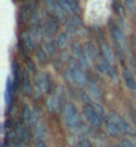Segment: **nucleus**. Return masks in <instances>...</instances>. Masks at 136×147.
<instances>
[{
    "mask_svg": "<svg viewBox=\"0 0 136 147\" xmlns=\"http://www.w3.org/2000/svg\"><path fill=\"white\" fill-rule=\"evenodd\" d=\"M83 118L92 126V127H101L104 116H101L91 105H86L83 107Z\"/></svg>",
    "mask_w": 136,
    "mask_h": 147,
    "instance_id": "39448f33",
    "label": "nucleus"
},
{
    "mask_svg": "<svg viewBox=\"0 0 136 147\" xmlns=\"http://www.w3.org/2000/svg\"><path fill=\"white\" fill-rule=\"evenodd\" d=\"M21 119L25 124H31V119H32V110L28 107L27 105L23 107V111H21Z\"/></svg>",
    "mask_w": 136,
    "mask_h": 147,
    "instance_id": "4be33fe9",
    "label": "nucleus"
},
{
    "mask_svg": "<svg viewBox=\"0 0 136 147\" xmlns=\"http://www.w3.org/2000/svg\"><path fill=\"white\" fill-rule=\"evenodd\" d=\"M112 8L113 11H115V13H117L119 16H124L125 15V7L123 5V3L121 1H119V0H113L112 1Z\"/></svg>",
    "mask_w": 136,
    "mask_h": 147,
    "instance_id": "b1692460",
    "label": "nucleus"
},
{
    "mask_svg": "<svg viewBox=\"0 0 136 147\" xmlns=\"http://www.w3.org/2000/svg\"><path fill=\"white\" fill-rule=\"evenodd\" d=\"M103 123H104V128H105V131H107V134H109L111 136H117L120 134V130L117 127V124L115 123V120L109 116V114L104 116Z\"/></svg>",
    "mask_w": 136,
    "mask_h": 147,
    "instance_id": "9b49d317",
    "label": "nucleus"
},
{
    "mask_svg": "<svg viewBox=\"0 0 136 147\" xmlns=\"http://www.w3.org/2000/svg\"><path fill=\"white\" fill-rule=\"evenodd\" d=\"M133 96H135V99H136V88H135V91H133Z\"/></svg>",
    "mask_w": 136,
    "mask_h": 147,
    "instance_id": "7c9ffc66",
    "label": "nucleus"
},
{
    "mask_svg": "<svg viewBox=\"0 0 136 147\" xmlns=\"http://www.w3.org/2000/svg\"><path fill=\"white\" fill-rule=\"evenodd\" d=\"M109 34L112 36V40L115 42V46H116V50L119 52L120 56H123V52L127 50V39H125L124 31L123 28L119 27L117 23H109Z\"/></svg>",
    "mask_w": 136,
    "mask_h": 147,
    "instance_id": "f03ea898",
    "label": "nucleus"
},
{
    "mask_svg": "<svg viewBox=\"0 0 136 147\" xmlns=\"http://www.w3.org/2000/svg\"><path fill=\"white\" fill-rule=\"evenodd\" d=\"M120 144L123 147H136V142H133L131 139H123Z\"/></svg>",
    "mask_w": 136,
    "mask_h": 147,
    "instance_id": "a878e982",
    "label": "nucleus"
},
{
    "mask_svg": "<svg viewBox=\"0 0 136 147\" xmlns=\"http://www.w3.org/2000/svg\"><path fill=\"white\" fill-rule=\"evenodd\" d=\"M123 80H124L125 86H127V88L135 91V88H136V80H135V78H133L132 72H131L127 67H125V68H123Z\"/></svg>",
    "mask_w": 136,
    "mask_h": 147,
    "instance_id": "f3484780",
    "label": "nucleus"
},
{
    "mask_svg": "<svg viewBox=\"0 0 136 147\" xmlns=\"http://www.w3.org/2000/svg\"><path fill=\"white\" fill-rule=\"evenodd\" d=\"M83 48H84V52H86L87 58L90 59V62H95V60L99 59V50H97L96 44L93 42H86Z\"/></svg>",
    "mask_w": 136,
    "mask_h": 147,
    "instance_id": "ddd939ff",
    "label": "nucleus"
},
{
    "mask_svg": "<svg viewBox=\"0 0 136 147\" xmlns=\"http://www.w3.org/2000/svg\"><path fill=\"white\" fill-rule=\"evenodd\" d=\"M68 34L67 32H62V34H59L58 39H56V44H58L59 48H66L67 46H68Z\"/></svg>",
    "mask_w": 136,
    "mask_h": 147,
    "instance_id": "412c9836",
    "label": "nucleus"
},
{
    "mask_svg": "<svg viewBox=\"0 0 136 147\" xmlns=\"http://www.w3.org/2000/svg\"><path fill=\"white\" fill-rule=\"evenodd\" d=\"M113 147H123V146H121V144H115Z\"/></svg>",
    "mask_w": 136,
    "mask_h": 147,
    "instance_id": "c756f323",
    "label": "nucleus"
},
{
    "mask_svg": "<svg viewBox=\"0 0 136 147\" xmlns=\"http://www.w3.org/2000/svg\"><path fill=\"white\" fill-rule=\"evenodd\" d=\"M79 147H91V143L88 139H82L80 143H79Z\"/></svg>",
    "mask_w": 136,
    "mask_h": 147,
    "instance_id": "cd10ccee",
    "label": "nucleus"
},
{
    "mask_svg": "<svg viewBox=\"0 0 136 147\" xmlns=\"http://www.w3.org/2000/svg\"><path fill=\"white\" fill-rule=\"evenodd\" d=\"M109 116H111V118L115 120V123L117 124V127H119V130H120V134H123V135H128V136L135 135L133 128L131 127V126L128 124V122L123 119L120 115H117L116 112H109Z\"/></svg>",
    "mask_w": 136,
    "mask_h": 147,
    "instance_id": "6e6552de",
    "label": "nucleus"
},
{
    "mask_svg": "<svg viewBox=\"0 0 136 147\" xmlns=\"http://www.w3.org/2000/svg\"><path fill=\"white\" fill-rule=\"evenodd\" d=\"M58 1H59V4H60V7L63 8V11L66 12L68 16L75 15L74 7H72V3H71V0H58Z\"/></svg>",
    "mask_w": 136,
    "mask_h": 147,
    "instance_id": "aec40b11",
    "label": "nucleus"
},
{
    "mask_svg": "<svg viewBox=\"0 0 136 147\" xmlns=\"http://www.w3.org/2000/svg\"><path fill=\"white\" fill-rule=\"evenodd\" d=\"M125 7L131 12H136V4L133 3V0H125Z\"/></svg>",
    "mask_w": 136,
    "mask_h": 147,
    "instance_id": "bb28decb",
    "label": "nucleus"
},
{
    "mask_svg": "<svg viewBox=\"0 0 136 147\" xmlns=\"http://www.w3.org/2000/svg\"><path fill=\"white\" fill-rule=\"evenodd\" d=\"M15 79L12 76H8L7 84H5V106L7 110H9V107L12 106V99H13V90H15Z\"/></svg>",
    "mask_w": 136,
    "mask_h": 147,
    "instance_id": "1a4fd4ad",
    "label": "nucleus"
},
{
    "mask_svg": "<svg viewBox=\"0 0 136 147\" xmlns=\"http://www.w3.org/2000/svg\"><path fill=\"white\" fill-rule=\"evenodd\" d=\"M21 91H23L27 96H31L32 94H33V86H32V82L29 80L28 71H24L23 72V78H21Z\"/></svg>",
    "mask_w": 136,
    "mask_h": 147,
    "instance_id": "2eb2a0df",
    "label": "nucleus"
},
{
    "mask_svg": "<svg viewBox=\"0 0 136 147\" xmlns=\"http://www.w3.org/2000/svg\"><path fill=\"white\" fill-rule=\"evenodd\" d=\"M23 40H24V44H25V47H27L28 50H33V48H35V40H33V38H32V35H31V31L24 32Z\"/></svg>",
    "mask_w": 136,
    "mask_h": 147,
    "instance_id": "5701e85b",
    "label": "nucleus"
},
{
    "mask_svg": "<svg viewBox=\"0 0 136 147\" xmlns=\"http://www.w3.org/2000/svg\"><path fill=\"white\" fill-rule=\"evenodd\" d=\"M87 94L92 98L93 100H101V90L95 82H87Z\"/></svg>",
    "mask_w": 136,
    "mask_h": 147,
    "instance_id": "4468645a",
    "label": "nucleus"
},
{
    "mask_svg": "<svg viewBox=\"0 0 136 147\" xmlns=\"http://www.w3.org/2000/svg\"><path fill=\"white\" fill-rule=\"evenodd\" d=\"M71 51H72L74 59L83 68H88V67H90V59L87 58L86 52H84V48H83L79 43H76V42L72 43V44H71Z\"/></svg>",
    "mask_w": 136,
    "mask_h": 147,
    "instance_id": "423d86ee",
    "label": "nucleus"
},
{
    "mask_svg": "<svg viewBox=\"0 0 136 147\" xmlns=\"http://www.w3.org/2000/svg\"><path fill=\"white\" fill-rule=\"evenodd\" d=\"M100 55H101V59H104L105 62H108L112 66L115 64V55H113V51L108 43L103 42L100 44Z\"/></svg>",
    "mask_w": 136,
    "mask_h": 147,
    "instance_id": "9d476101",
    "label": "nucleus"
},
{
    "mask_svg": "<svg viewBox=\"0 0 136 147\" xmlns=\"http://www.w3.org/2000/svg\"><path fill=\"white\" fill-rule=\"evenodd\" d=\"M33 12H35V9H32V4H29V3L24 4L23 7L20 8V20H21L23 23L29 22L32 15H33Z\"/></svg>",
    "mask_w": 136,
    "mask_h": 147,
    "instance_id": "dca6fc26",
    "label": "nucleus"
},
{
    "mask_svg": "<svg viewBox=\"0 0 136 147\" xmlns=\"http://www.w3.org/2000/svg\"><path fill=\"white\" fill-rule=\"evenodd\" d=\"M36 58H38V60H39V63H42V64H46L47 62H48V55H47L46 50L44 48H38V52H36Z\"/></svg>",
    "mask_w": 136,
    "mask_h": 147,
    "instance_id": "393cba45",
    "label": "nucleus"
},
{
    "mask_svg": "<svg viewBox=\"0 0 136 147\" xmlns=\"http://www.w3.org/2000/svg\"><path fill=\"white\" fill-rule=\"evenodd\" d=\"M36 147H47V144L44 143L43 140H39V142L36 143Z\"/></svg>",
    "mask_w": 136,
    "mask_h": 147,
    "instance_id": "c85d7f7f",
    "label": "nucleus"
},
{
    "mask_svg": "<svg viewBox=\"0 0 136 147\" xmlns=\"http://www.w3.org/2000/svg\"><path fill=\"white\" fill-rule=\"evenodd\" d=\"M44 5H46V9L48 11L51 16H54L62 24H67V13L63 11V8L60 7L58 0H46L44 1Z\"/></svg>",
    "mask_w": 136,
    "mask_h": 147,
    "instance_id": "20e7f679",
    "label": "nucleus"
},
{
    "mask_svg": "<svg viewBox=\"0 0 136 147\" xmlns=\"http://www.w3.org/2000/svg\"><path fill=\"white\" fill-rule=\"evenodd\" d=\"M63 119H64V123L70 128L80 127V115H79L76 107H75L74 105H71V103L64 105V109H63Z\"/></svg>",
    "mask_w": 136,
    "mask_h": 147,
    "instance_id": "7ed1b4c3",
    "label": "nucleus"
},
{
    "mask_svg": "<svg viewBox=\"0 0 136 147\" xmlns=\"http://www.w3.org/2000/svg\"><path fill=\"white\" fill-rule=\"evenodd\" d=\"M59 27H60V22H59L56 18L50 15L44 20V24L42 28H43V32L47 38H52V36H55L58 34Z\"/></svg>",
    "mask_w": 136,
    "mask_h": 147,
    "instance_id": "0eeeda50",
    "label": "nucleus"
},
{
    "mask_svg": "<svg viewBox=\"0 0 136 147\" xmlns=\"http://www.w3.org/2000/svg\"><path fill=\"white\" fill-rule=\"evenodd\" d=\"M47 110L50 112H56L59 109H60V106H62V98L60 95L56 92L51 94L48 99H47Z\"/></svg>",
    "mask_w": 136,
    "mask_h": 147,
    "instance_id": "f8f14e48",
    "label": "nucleus"
},
{
    "mask_svg": "<svg viewBox=\"0 0 136 147\" xmlns=\"http://www.w3.org/2000/svg\"><path fill=\"white\" fill-rule=\"evenodd\" d=\"M33 136H35V139L39 142V140H43L44 136H46V127H44L43 123H38L35 124V127H33Z\"/></svg>",
    "mask_w": 136,
    "mask_h": 147,
    "instance_id": "6ab92c4d",
    "label": "nucleus"
},
{
    "mask_svg": "<svg viewBox=\"0 0 136 147\" xmlns=\"http://www.w3.org/2000/svg\"><path fill=\"white\" fill-rule=\"evenodd\" d=\"M66 78L70 83L75 84L76 87H84V86H87V82H88L84 68L75 59L70 60V66L66 70Z\"/></svg>",
    "mask_w": 136,
    "mask_h": 147,
    "instance_id": "f257e3e1",
    "label": "nucleus"
},
{
    "mask_svg": "<svg viewBox=\"0 0 136 147\" xmlns=\"http://www.w3.org/2000/svg\"><path fill=\"white\" fill-rule=\"evenodd\" d=\"M43 48L46 50L47 55L50 56V58H56L58 56V44H56V40H52V39H50V40H47L46 43H44Z\"/></svg>",
    "mask_w": 136,
    "mask_h": 147,
    "instance_id": "a211bd4d",
    "label": "nucleus"
}]
</instances>
